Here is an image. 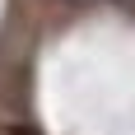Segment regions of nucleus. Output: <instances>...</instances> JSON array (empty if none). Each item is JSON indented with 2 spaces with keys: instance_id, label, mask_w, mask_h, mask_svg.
I'll return each instance as SVG.
<instances>
[{
  "instance_id": "1",
  "label": "nucleus",
  "mask_w": 135,
  "mask_h": 135,
  "mask_svg": "<svg viewBox=\"0 0 135 135\" xmlns=\"http://www.w3.org/2000/svg\"><path fill=\"white\" fill-rule=\"evenodd\" d=\"M9 135H37V131H9Z\"/></svg>"
}]
</instances>
